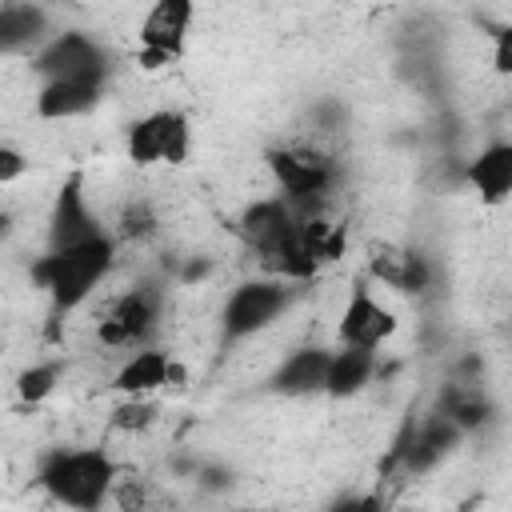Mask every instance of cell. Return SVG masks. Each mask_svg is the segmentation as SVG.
<instances>
[{
    "mask_svg": "<svg viewBox=\"0 0 512 512\" xmlns=\"http://www.w3.org/2000/svg\"><path fill=\"white\" fill-rule=\"evenodd\" d=\"M152 416H156V412H152V404H144L140 396H128V404H120V408H116V420H112V424H116V428H128V432H136V428H148V424H152Z\"/></svg>",
    "mask_w": 512,
    "mask_h": 512,
    "instance_id": "44dd1931",
    "label": "cell"
},
{
    "mask_svg": "<svg viewBox=\"0 0 512 512\" xmlns=\"http://www.w3.org/2000/svg\"><path fill=\"white\" fill-rule=\"evenodd\" d=\"M156 228H160V216H156L152 200L136 196V200H128V204L120 208V224H116L112 236H116L120 244H124V240H148Z\"/></svg>",
    "mask_w": 512,
    "mask_h": 512,
    "instance_id": "ffe728a7",
    "label": "cell"
},
{
    "mask_svg": "<svg viewBox=\"0 0 512 512\" xmlns=\"http://www.w3.org/2000/svg\"><path fill=\"white\" fill-rule=\"evenodd\" d=\"M392 332H396V312L388 304H380L368 284H356L348 304L340 308L336 340L356 344V348H380L384 340H392Z\"/></svg>",
    "mask_w": 512,
    "mask_h": 512,
    "instance_id": "8fae6325",
    "label": "cell"
},
{
    "mask_svg": "<svg viewBox=\"0 0 512 512\" xmlns=\"http://www.w3.org/2000/svg\"><path fill=\"white\" fill-rule=\"evenodd\" d=\"M52 16L36 0H0V60L32 56L52 36Z\"/></svg>",
    "mask_w": 512,
    "mask_h": 512,
    "instance_id": "4fadbf2b",
    "label": "cell"
},
{
    "mask_svg": "<svg viewBox=\"0 0 512 512\" xmlns=\"http://www.w3.org/2000/svg\"><path fill=\"white\" fill-rule=\"evenodd\" d=\"M240 240L248 244V252L260 260L264 272L284 276L292 284H304L316 276V264L308 260L304 244H300V220L292 212V204L276 192V196H260L252 200L240 220H236Z\"/></svg>",
    "mask_w": 512,
    "mask_h": 512,
    "instance_id": "7a4b0ae2",
    "label": "cell"
},
{
    "mask_svg": "<svg viewBox=\"0 0 512 512\" xmlns=\"http://www.w3.org/2000/svg\"><path fill=\"white\" fill-rule=\"evenodd\" d=\"M328 356H332V348H324V344L292 348V352L272 368L268 388H272L276 396H316V392H324Z\"/></svg>",
    "mask_w": 512,
    "mask_h": 512,
    "instance_id": "9a60e30c",
    "label": "cell"
},
{
    "mask_svg": "<svg viewBox=\"0 0 512 512\" xmlns=\"http://www.w3.org/2000/svg\"><path fill=\"white\" fill-rule=\"evenodd\" d=\"M60 372H64L60 360H40V364L24 368V372L16 376V396H20L24 404H40V400H48V396L56 392V384H60Z\"/></svg>",
    "mask_w": 512,
    "mask_h": 512,
    "instance_id": "d6986e66",
    "label": "cell"
},
{
    "mask_svg": "<svg viewBox=\"0 0 512 512\" xmlns=\"http://www.w3.org/2000/svg\"><path fill=\"white\" fill-rule=\"evenodd\" d=\"M96 232H104V224H100V216H96L92 204H88L84 176L72 172V176L60 184V192H56V200H52V212H48V248L80 244V240H88V236H96Z\"/></svg>",
    "mask_w": 512,
    "mask_h": 512,
    "instance_id": "7c38bea8",
    "label": "cell"
},
{
    "mask_svg": "<svg viewBox=\"0 0 512 512\" xmlns=\"http://www.w3.org/2000/svg\"><path fill=\"white\" fill-rule=\"evenodd\" d=\"M268 172L276 180V192L292 204L296 216H312V212H328V200L336 192L340 180V164L320 148V144H280L268 148Z\"/></svg>",
    "mask_w": 512,
    "mask_h": 512,
    "instance_id": "277c9868",
    "label": "cell"
},
{
    "mask_svg": "<svg viewBox=\"0 0 512 512\" xmlns=\"http://www.w3.org/2000/svg\"><path fill=\"white\" fill-rule=\"evenodd\" d=\"M496 72H500V76L512 72V32H508V28L496 32Z\"/></svg>",
    "mask_w": 512,
    "mask_h": 512,
    "instance_id": "603a6c76",
    "label": "cell"
},
{
    "mask_svg": "<svg viewBox=\"0 0 512 512\" xmlns=\"http://www.w3.org/2000/svg\"><path fill=\"white\" fill-rule=\"evenodd\" d=\"M376 376V348H356V344H340L328 356V372H324V396L328 400H352L360 396Z\"/></svg>",
    "mask_w": 512,
    "mask_h": 512,
    "instance_id": "e0dca14e",
    "label": "cell"
},
{
    "mask_svg": "<svg viewBox=\"0 0 512 512\" xmlns=\"http://www.w3.org/2000/svg\"><path fill=\"white\" fill-rule=\"evenodd\" d=\"M104 92H108L104 76H56V80H40L32 108L40 120H56V124L80 120V116L100 108Z\"/></svg>",
    "mask_w": 512,
    "mask_h": 512,
    "instance_id": "30bf717a",
    "label": "cell"
},
{
    "mask_svg": "<svg viewBox=\"0 0 512 512\" xmlns=\"http://www.w3.org/2000/svg\"><path fill=\"white\" fill-rule=\"evenodd\" d=\"M192 20H196V0H148L144 16H140V64L144 68H160L184 56V44L192 36Z\"/></svg>",
    "mask_w": 512,
    "mask_h": 512,
    "instance_id": "ba28073f",
    "label": "cell"
},
{
    "mask_svg": "<svg viewBox=\"0 0 512 512\" xmlns=\"http://www.w3.org/2000/svg\"><path fill=\"white\" fill-rule=\"evenodd\" d=\"M372 268V280L396 288V292H420L428 284V260L412 248H396V244H384L372 252L368 260Z\"/></svg>",
    "mask_w": 512,
    "mask_h": 512,
    "instance_id": "ac0fdd59",
    "label": "cell"
},
{
    "mask_svg": "<svg viewBox=\"0 0 512 512\" xmlns=\"http://www.w3.org/2000/svg\"><path fill=\"white\" fill-rule=\"evenodd\" d=\"M292 300H296V288H292V280H284V276L264 272V276L240 280V284L228 292L224 308H220V340H224V348L268 332V328L292 308Z\"/></svg>",
    "mask_w": 512,
    "mask_h": 512,
    "instance_id": "5b68a950",
    "label": "cell"
},
{
    "mask_svg": "<svg viewBox=\"0 0 512 512\" xmlns=\"http://www.w3.org/2000/svg\"><path fill=\"white\" fill-rule=\"evenodd\" d=\"M32 72L40 80H56V76H104L108 80L112 60L96 36H88L80 28H64V32H52L32 52Z\"/></svg>",
    "mask_w": 512,
    "mask_h": 512,
    "instance_id": "9c48e42d",
    "label": "cell"
},
{
    "mask_svg": "<svg viewBox=\"0 0 512 512\" xmlns=\"http://www.w3.org/2000/svg\"><path fill=\"white\" fill-rule=\"evenodd\" d=\"M116 476H120V464L104 448H52L36 472L40 488L52 500L80 512H92L104 500H112Z\"/></svg>",
    "mask_w": 512,
    "mask_h": 512,
    "instance_id": "3957f363",
    "label": "cell"
},
{
    "mask_svg": "<svg viewBox=\"0 0 512 512\" xmlns=\"http://www.w3.org/2000/svg\"><path fill=\"white\" fill-rule=\"evenodd\" d=\"M28 168H32L28 152H20V148H12V144H0V188H4V184L24 180V176H28Z\"/></svg>",
    "mask_w": 512,
    "mask_h": 512,
    "instance_id": "7402d4cb",
    "label": "cell"
},
{
    "mask_svg": "<svg viewBox=\"0 0 512 512\" xmlns=\"http://www.w3.org/2000/svg\"><path fill=\"white\" fill-rule=\"evenodd\" d=\"M160 316H164L160 288L156 284H132L124 296H116V304L104 312V320H96V340L112 352L144 348L160 332Z\"/></svg>",
    "mask_w": 512,
    "mask_h": 512,
    "instance_id": "52a82bcc",
    "label": "cell"
},
{
    "mask_svg": "<svg viewBox=\"0 0 512 512\" xmlns=\"http://www.w3.org/2000/svg\"><path fill=\"white\" fill-rule=\"evenodd\" d=\"M464 180H468V188L480 196L484 208H500V204L512 196V144H508V140L484 144V148L468 160Z\"/></svg>",
    "mask_w": 512,
    "mask_h": 512,
    "instance_id": "5bb4252c",
    "label": "cell"
},
{
    "mask_svg": "<svg viewBox=\"0 0 512 512\" xmlns=\"http://www.w3.org/2000/svg\"><path fill=\"white\" fill-rule=\"evenodd\" d=\"M8 232H12V216H8L4 208H0V244L8 240Z\"/></svg>",
    "mask_w": 512,
    "mask_h": 512,
    "instance_id": "cb8c5ba5",
    "label": "cell"
},
{
    "mask_svg": "<svg viewBox=\"0 0 512 512\" xmlns=\"http://www.w3.org/2000/svg\"><path fill=\"white\" fill-rule=\"evenodd\" d=\"M124 152L136 168H180L192 152V120L180 108H152L128 124Z\"/></svg>",
    "mask_w": 512,
    "mask_h": 512,
    "instance_id": "8992f818",
    "label": "cell"
},
{
    "mask_svg": "<svg viewBox=\"0 0 512 512\" xmlns=\"http://www.w3.org/2000/svg\"><path fill=\"white\" fill-rule=\"evenodd\" d=\"M116 256H120V240L112 232H96L80 244L48 248L32 264V284L48 296L56 316H68L84 308L96 296V288L108 284V276L116 272Z\"/></svg>",
    "mask_w": 512,
    "mask_h": 512,
    "instance_id": "6da1fadb",
    "label": "cell"
},
{
    "mask_svg": "<svg viewBox=\"0 0 512 512\" xmlns=\"http://www.w3.org/2000/svg\"><path fill=\"white\" fill-rule=\"evenodd\" d=\"M176 376H180V368L172 364V356L156 344H144V348H132V356L116 368L112 388L120 396H148V392H160Z\"/></svg>",
    "mask_w": 512,
    "mask_h": 512,
    "instance_id": "2e32d148",
    "label": "cell"
}]
</instances>
